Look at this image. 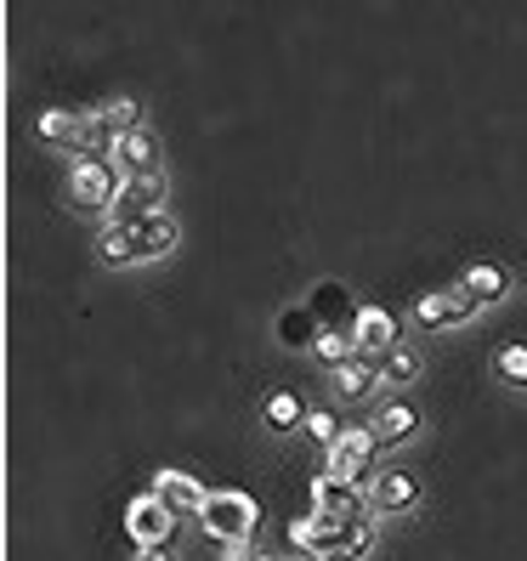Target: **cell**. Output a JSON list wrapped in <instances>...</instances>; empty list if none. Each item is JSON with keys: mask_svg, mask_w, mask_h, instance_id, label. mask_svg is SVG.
Instances as JSON below:
<instances>
[{"mask_svg": "<svg viewBox=\"0 0 527 561\" xmlns=\"http://www.w3.org/2000/svg\"><path fill=\"white\" fill-rule=\"evenodd\" d=\"M482 307L466 295V284H454V289H432V295H420L414 301V323L420 329H454V323H471Z\"/></svg>", "mask_w": 527, "mask_h": 561, "instance_id": "ba28073f", "label": "cell"}, {"mask_svg": "<svg viewBox=\"0 0 527 561\" xmlns=\"http://www.w3.org/2000/svg\"><path fill=\"white\" fill-rule=\"evenodd\" d=\"M307 437H318L323 448H335V443H341V425L329 420V409H312V414H307Z\"/></svg>", "mask_w": 527, "mask_h": 561, "instance_id": "d4e9b609", "label": "cell"}, {"mask_svg": "<svg viewBox=\"0 0 527 561\" xmlns=\"http://www.w3.org/2000/svg\"><path fill=\"white\" fill-rule=\"evenodd\" d=\"M312 352L329 363V369H341V363H352V357H357V346H352V329H323Z\"/></svg>", "mask_w": 527, "mask_h": 561, "instance_id": "44dd1931", "label": "cell"}, {"mask_svg": "<svg viewBox=\"0 0 527 561\" xmlns=\"http://www.w3.org/2000/svg\"><path fill=\"white\" fill-rule=\"evenodd\" d=\"M369 459H375V432L369 425H352V432H341V443L329 448V482H352L357 488V477L369 471Z\"/></svg>", "mask_w": 527, "mask_h": 561, "instance_id": "30bf717a", "label": "cell"}, {"mask_svg": "<svg viewBox=\"0 0 527 561\" xmlns=\"http://www.w3.org/2000/svg\"><path fill=\"white\" fill-rule=\"evenodd\" d=\"M137 561H176L171 550H137Z\"/></svg>", "mask_w": 527, "mask_h": 561, "instance_id": "4316f807", "label": "cell"}, {"mask_svg": "<svg viewBox=\"0 0 527 561\" xmlns=\"http://www.w3.org/2000/svg\"><path fill=\"white\" fill-rule=\"evenodd\" d=\"M261 561H284V556H261Z\"/></svg>", "mask_w": 527, "mask_h": 561, "instance_id": "83f0119b", "label": "cell"}, {"mask_svg": "<svg viewBox=\"0 0 527 561\" xmlns=\"http://www.w3.org/2000/svg\"><path fill=\"white\" fill-rule=\"evenodd\" d=\"M312 516L352 522V516H375V511H369V500H364V493H357L352 482H329V477H318V482H312Z\"/></svg>", "mask_w": 527, "mask_h": 561, "instance_id": "7c38bea8", "label": "cell"}, {"mask_svg": "<svg viewBox=\"0 0 527 561\" xmlns=\"http://www.w3.org/2000/svg\"><path fill=\"white\" fill-rule=\"evenodd\" d=\"M289 545L312 561H364L375 550V516H352V522L301 516L289 522Z\"/></svg>", "mask_w": 527, "mask_h": 561, "instance_id": "6da1fadb", "label": "cell"}, {"mask_svg": "<svg viewBox=\"0 0 527 561\" xmlns=\"http://www.w3.org/2000/svg\"><path fill=\"white\" fill-rule=\"evenodd\" d=\"M164 171H153V176H130V182H119V199H114V210H108V227H125V221H148V216H159L164 210Z\"/></svg>", "mask_w": 527, "mask_h": 561, "instance_id": "8992f818", "label": "cell"}, {"mask_svg": "<svg viewBox=\"0 0 527 561\" xmlns=\"http://www.w3.org/2000/svg\"><path fill=\"white\" fill-rule=\"evenodd\" d=\"M176 511L159 500V493L148 488L142 500H130V511H125V534L137 539V550H171V534H176Z\"/></svg>", "mask_w": 527, "mask_h": 561, "instance_id": "277c9868", "label": "cell"}, {"mask_svg": "<svg viewBox=\"0 0 527 561\" xmlns=\"http://www.w3.org/2000/svg\"><path fill=\"white\" fill-rule=\"evenodd\" d=\"M493 369H500V380H511V386H527V346H500V357H493Z\"/></svg>", "mask_w": 527, "mask_h": 561, "instance_id": "603a6c76", "label": "cell"}, {"mask_svg": "<svg viewBox=\"0 0 527 561\" xmlns=\"http://www.w3.org/2000/svg\"><path fill=\"white\" fill-rule=\"evenodd\" d=\"M153 493H159V500L171 505L176 516H199L205 500H210V488H205L199 477H187V471H159V477H153Z\"/></svg>", "mask_w": 527, "mask_h": 561, "instance_id": "4fadbf2b", "label": "cell"}, {"mask_svg": "<svg viewBox=\"0 0 527 561\" xmlns=\"http://www.w3.org/2000/svg\"><path fill=\"white\" fill-rule=\"evenodd\" d=\"M69 199L80 210H114L119 199V171L108 159H75L69 164Z\"/></svg>", "mask_w": 527, "mask_h": 561, "instance_id": "5b68a950", "label": "cell"}, {"mask_svg": "<svg viewBox=\"0 0 527 561\" xmlns=\"http://www.w3.org/2000/svg\"><path fill=\"white\" fill-rule=\"evenodd\" d=\"M267 425H273V432H289V425H307L301 403H295V391H273V398H267Z\"/></svg>", "mask_w": 527, "mask_h": 561, "instance_id": "7402d4cb", "label": "cell"}, {"mask_svg": "<svg viewBox=\"0 0 527 561\" xmlns=\"http://www.w3.org/2000/svg\"><path fill=\"white\" fill-rule=\"evenodd\" d=\"M255 522H261V511H255L250 493H239V488H216L205 500V511H199V527L216 545H250Z\"/></svg>", "mask_w": 527, "mask_h": 561, "instance_id": "3957f363", "label": "cell"}, {"mask_svg": "<svg viewBox=\"0 0 527 561\" xmlns=\"http://www.w3.org/2000/svg\"><path fill=\"white\" fill-rule=\"evenodd\" d=\"M420 505V482L409 477V471H386V477H375V493H369V511H414Z\"/></svg>", "mask_w": 527, "mask_h": 561, "instance_id": "5bb4252c", "label": "cell"}, {"mask_svg": "<svg viewBox=\"0 0 527 561\" xmlns=\"http://www.w3.org/2000/svg\"><path fill=\"white\" fill-rule=\"evenodd\" d=\"M459 284H466V295H471L477 307H488V301H500V295L511 289V278H505L500 267H488V261H477V267H466V278H459Z\"/></svg>", "mask_w": 527, "mask_h": 561, "instance_id": "ac0fdd59", "label": "cell"}, {"mask_svg": "<svg viewBox=\"0 0 527 561\" xmlns=\"http://www.w3.org/2000/svg\"><path fill=\"white\" fill-rule=\"evenodd\" d=\"M375 448H398V443H409L414 432H420V414L409 409V403H386L380 414H375Z\"/></svg>", "mask_w": 527, "mask_h": 561, "instance_id": "9a60e30c", "label": "cell"}, {"mask_svg": "<svg viewBox=\"0 0 527 561\" xmlns=\"http://www.w3.org/2000/svg\"><path fill=\"white\" fill-rule=\"evenodd\" d=\"M352 346H357V357L386 363L391 352L403 346V329H398V318H391L386 307H364V312H357V323H352Z\"/></svg>", "mask_w": 527, "mask_h": 561, "instance_id": "52a82bcc", "label": "cell"}, {"mask_svg": "<svg viewBox=\"0 0 527 561\" xmlns=\"http://www.w3.org/2000/svg\"><path fill=\"white\" fill-rule=\"evenodd\" d=\"M420 380V352L414 346H398L386 363H380V386L386 391H403V386H414Z\"/></svg>", "mask_w": 527, "mask_h": 561, "instance_id": "d6986e66", "label": "cell"}, {"mask_svg": "<svg viewBox=\"0 0 527 561\" xmlns=\"http://www.w3.org/2000/svg\"><path fill=\"white\" fill-rule=\"evenodd\" d=\"M103 119H108L114 130H137V125H142V108L130 103V96H114V103L103 108Z\"/></svg>", "mask_w": 527, "mask_h": 561, "instance_id": "cb8c5ba5", "label": "cell"}, {"mask_svg": "<svg viewBox=\"0 0 527 561\" xmlns=\"http://www.w3.org/2000/svg\"><path fill=\"white\" fill-rule=\"evenodd\" d=\"M375 386H380V363H369V357H352V363L335 369V391H341V398H369Z\"/></svg>", "mask_w": 527, "mask_h": 561, "instance_id": "e0dca14e", "label": "cell"}, {"mask_svg": "<svg viewBox=\"0 0 527 561\" xmlns=\"http://www.w3.org/2000/svg\"><path fill=\"white\" fill-rule=\"evenodd\" d=\"M318 335H323V323L307 312V301H301V307H289V312H278V341H284V346L312 352V346H318Z\"/></svg>", "mask_w": 527, "mask_h": 561, "instance_id": "2e32d148", "label": "cell"}, {"mask_svg": "<svg viewBox=\"0 0 527 561\" xmlns=\"http://www.w3.org/2000/svg\"><path fill=\"white\" fill-rule=\"evenodd\" d=\"M35 130H41V142H69V148H75V137H80V114H69V108H46V114L35 119Z\"/></svg>", "mask_w": 527, "mask_h": 561, "instance_id": "ffe728a7", "label": "cell"}, {"mask_svg": "<svg viewBox=\"0 0 527 561\" xmlns=\"http://www.w3.org/2000/svg\"><path fill=\"white\" fill-rule=\"evenodd\" d=\"M182 239V227L171 210H159L148 221H125V227H103V239H96V255H103V267H137V261H159L171 255Z\"/></svg>", "mask_w": 527, "mask_h": 561, "instance_id": "7a4b0ae2", "label": "cell"}, {"mask_svg": "<svg viewBox=\"0 0 527 561\" xmlns=\"http://www.w3.org/2000/svg\"><path fill=\"white\" fill-rule=\"evenodd\" d=\"M227 561H261L255 545H227Z\"/></svg>", "mask_w": 527, "mask_h": 561, "instance_id": "484cf974", "label": "cell"}, {"mask_svg": "<svg viewBox=\"0 0 527 561\" xmlns=\"http://www.w3.org/2000/svg\"><path fill=\"white\" fill-rule=\"evenodd\" d=\"M307 312H312L323 329H341V323L352 329L364 307L352 301V289H346L341 278H323V284H312V289H307Z\"/></svg>", "mask_w": 527, "mask_h": 561, "instance_id": "8fae6325", "label": "cell"}, {"mask_svg": "<svg viewBox=\"0 0 527 561\" xmlns=\"http://www.w3.org/2000/svg\"><path fill=\"white\" fill-rule=\"evenodd\" d=\"M108 164L119 171V182H130V176H153L159 171V137L148 125H137V130H119L114 137V153H108Z\"/></svg>", "mask_w": 527, "mask_h": 561, "instance_id": "9c48e42d", "label": "cell"}]
</instances>
